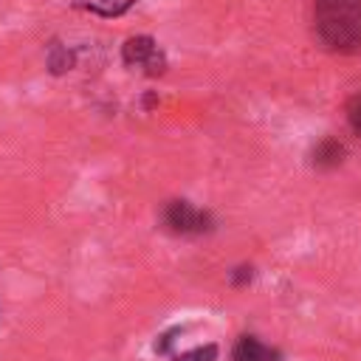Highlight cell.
Returning <instances> with one entry per match:
<instances>
[{
    "label": "cell",
    "instance_id": "cell-1",
    "mask_svg": "<svg viewBox=\"0 0 361 361\" xmlns=\"http://www.w3.org/2000/svg\"><path fill=\"white\" fill-rule=\"evenodd\" d=\"M313 23L330 51L353 54L361 48V0H316Z\"/></svg>",
    "mask_w": 361,
    "mask_h": 361
},
{
    "label": "cell",
    "instance_id": "cell-2",
    "mask_svg": "<svg viewBox=\"0 0 361 361\" xmlns=\"http://www.w3.org/2000/svg\"><path fill=\"white\" fill-rule=\"evenodd\" d=\"M164 223H166V228L169 231H175V234H200V231H209V214L206 212H200V209H195L192 203H186V200H172V203H166V209H164Z\"/></svg>",
    "mask_w": 361,
    "mask_h": 361
},
{
    "label": "cell",
    "instance_id": "cell-3",
    "mask_svg": "<svg viewBox=\"0 0 361 361\" xmlns=\"http://www.w3.org/2000/svg\"><path fill=\"white\" fill-rule=\"evenodd\" d=\"M124 59H127L130 65H144V68H149V73H155V71L164 68V59H161V54H158V45H155L149 37H133V39H127V42H124Z\"/></svg>",
    "mask_w": 361,
    "mask_h": 361
},
{
    "label": "cell",
    "instance_id": "cell-4",
    "mask_svg": "<svg viewBox=\"0 0 361 361\" xmlns=\"http://www.w3.org/2000/svg\"><path fill=\"white\" fill-rule=\"evenodd\" d=\"M231 361H276V353L265 347L259 338L243 336L231 350Z\"/></svg>",
    "mask_w": 361,
    "mask_h": 361
},
{
    "label": "cell",
    "instance_id": "cell-5",
    "mask_svg": "<svg viewBox=\"0 0 361 361\" xmlns=\"http://www.w3.org/2000/svg\"><path fill=\"white\" fill-rule=\"evenodd\" d=\"M135 0H76L79 8H87L93 14H102V17H118L124 14Z\"/></svg>",
    "mask_w": 361,
    "mask_h": 361
},
{
    "label": "cell",
    "instance_id": "cell-6",
    "mask_svg": "<svg viewBox=\"0 0 361 361\" xmlns=\"http://www.w3.org/2000/svg\"><path fill=\"white\" fill-rule=\"evenodd\" d=\"M341 155H344V147L336 138H324V141H319V147L313 152V161L319 166H336L341 161Z\"/></svg>",
    "mask_w": 361,
    "mask_h": 361
},
{
    "label": "cell",
    "instance_id": "cell-7",
    "mask_svg": "<svg viewBox=\"0 0 361 361\" xmlns=\"http://www.w3.org/2000/svg\"><path fill=\"white\" fill-rule=\"evenodd\" d=\"M347 121H350V127L361 135V90L347 102Z\"/></svg>",
    "mask_w": 361,
    "mask_h": 361
}]
</instances>
